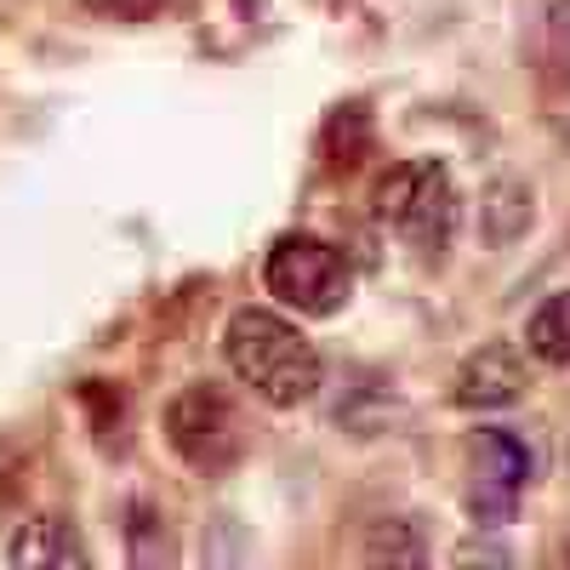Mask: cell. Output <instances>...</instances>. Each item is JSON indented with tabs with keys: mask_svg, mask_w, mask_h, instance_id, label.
I'll list each match as a JSON object with an SVG mask.
<instances>
[{
	"mask_svg": "<svg viewBox=\"0 0 570 570\" xmlns=\"http://www.w3.org/2000/svg\"><path fill=\"white\" fill-rule=\"evenodd\" d=\"M223 354L234 376L268 405H303L320 389V354L297 325L268 308H240L223 331Z\"/></svg>",
	"mask_w": 570,
	"mask_h": 570,
	"instance_id": "obj_1",
	"label": "cell"
},
{
	"mask_svg": "<svg viewBox=\"0 0 570 570\" xmlns=\"http://www.w3.org/2000/svg\"><path fill=\"white\" fill-rule=\"evenodd\" d=\"M376 217H383L405 246L416 252H445L451 234H456V188H451V171L440 160H405L394 171H383L376 183Z\"/></svg>",
	"mask_w": 570,
	"mask_h": 570,
	"instance_id": "obj_2",
	"label": "cell"
},
{
	"mask_svg": "<svg viewBox=\"0 0 570 570\" xmlns=\"http://www.w3.org/2000/svg\"><path fill=\"white\" fill-rule=\"evenodd\" d=\"M263 285L285 308L320 320V314H337L348 303L354 268L331 240H320V234H279L268 246V263H263Z\"/></svg>",
	"mask_w": 570,
	"mask_h": 570,
	"instance_id": "obj_3",
	"label": "cell"
},
{
	"mask_svg": "<svg viewBox=\"0 0 570 570\" xmlns=\"http://www.w3.org/2000/svg\"><path fill=\"white\" fill-rule=\"evenodd\" d=\"M166 440L171 451L188 462V468H228L246 445V422H240V405L228 400V389L217 383H195L183 389L171 405H166Z\"/></svg>",
	"mask_w": 570,
	"mask_h": 570,
	"instance_id": "obj_4",
	"label": "cell"
},
{
	"mask_svg": "<svg viewBox=\"0 0 570 570\" xmlns=\"http://www.w3.org/2000/svg\"><path fill=\"white\" fill-rule=\"evenodd\" d=\"M531 485V445L508 428H480L468 456V513L480 525H502Z\"/></svg>",
	"mask_w": 570,
	"mask_h": 570,
	"instance_id": "obj_5",
	"label": "cell"
},
{
	"mask_svg": "<svg viewBox=\"0 0 570 570\" xmlns=\"http://www.w3.org/2000/svg\"><path fill=\"white\" fill-rule=\"evenodd\" d=\"M525 389H531L525 354H519L513 343H485V348H473V354L462 360L451 400H456L462 411H502V405H513V400H525Z\"/></svg>",
	"mask_w": 570,
	"mask_h": 570,
	"instance_id": "obj_6",
	"label": "cell"
},
{
	"mask_svg": "<svg viewBox=\"0 0 570 570\" xmlns=\"http://www.w3.org/2000/svg\"><path fill=\"white\" fill-rule=\"evenodd\" d=\"M480 223H485V240H491V246L519 240V234L531 228V188L513 183V177L491 183V188H485V206H480Z\"/></svg>",
	"mask_w": 570,
	"mask_h": 570,
	"instance_id": "obj_7",
	"label": "cell"
},
{
	"mask_svg": "<svg viewBox=\"0 0 570 570\" xmlns=\"http://www.w3.org/2000/svg\"><path fill=\"white\" fill-rule=\"evenodd\" d=\"M525 348H531V360H542V365H570V292H553V297L531 314Z\"/></svg>",
	"mask_w": 570,
	"mask_h": 570,
	"instance_id": "obj_8",
	"label": "cell"
},
{
	"mask_svg": "<svg viewBox=\"0 0 570 570\" xmlns=\"http://www.w3.org/2000/svg\"><path fill=\"white\" fill-rule=\"evenodd\" d=\"M12 559L18 564H86V548L75 542V531L63 525V519H35V525H23V537L12 542Z\"/></svg>",
	"mask_w": 570,
	"mask_h": 570,
	"instance_id": "obj_9",
	"label": "cell"
},
{
	"mask_svg": "<svg viewBox=\"0 0 570 570\" xmlns=\"http://www.w3.org/2000/svg\"><path fill=\"white\" fill-rule=\"evenodd\" d=\"M537 63H542V75H548L559 91H570V0H548V7H542Z\"/></svg>",
	"mask_w": 570,
	"mask_h": 570,
	"instance_id": "obj_10",
	"label": "cell"
},
{
	"mask_svg": "<svg viewBox=\"0 0 570 570\" xmlns=\"http://www.w3.org/2000/svg\"><path fill=\"white\" fill-rule=\"evenodd\" d=\"M365 155H371V120H365L360 104H348V109H337V115L325 120V160L337 166V171H348Z\"/></svg>",
	"mask_w": 570,
	"mask_h": 570,
	"instance_id": "obj_11",
	"label": "cell"
},
{
	"mask_svg": "<svg viewBox=\"0 0 570 570\" xmlns=\"http://www.w3.org/2000/svg\"><path fill=\"white\" fill-rule=\"evenodd\" d=\"M365 553L371 559H389V564H416L422 559V537L405 525V519H383V525L365 537Z\"/></svg>",
	"mask_w": 570,
	"mask_h": 570,
	"instance_id": "obj_12",
	"label": "cell"
},
{
	"mask_svg": "<svg viewBox=\"0 0 570 570\" xmlns=\"http://www.w3.org/2000/svg\"><path fill=\"white\" fill-rule=\"evenodd\" d=\"M104 12H115V18H126V23H142V18H155L166 0H98Z\"/></svg>",
	"mask_w": 570,
	"mask_h": 570,
	"instance_id": "obj_13",
	"label": "cell"
}]
</instances>
